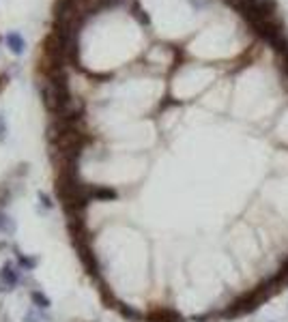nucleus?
<instances>
[{
	"instance_id": "f257e3e1",
	"label": "nucleus",
	"mask_w": 288,
	"mask_h": 322,
	"mask_svg": "<svg viewBox=\"0 0 288 322\" xmlns=\"http://www.w3.org/2000/svg\"><path fill=\"white\" fill-rule=\"evenodd\" d=\"M0 281H3V286L7 288V292H13L22 281V271L15 267L11 260H7V262H3V267H0Z\"/></svg>"
},
{
	"instance_id": "f03ea898",
	"label": "nucleus",
	"mask_w": 288,
	"mask_h": 322,
	"mask_svg": "<svg viewBox=\"0 0 288 322\" xmlns=\"http://www.w3.org/2000/svg\"><path fill=\"white\" fill-rule=\"evenodd\" d=\"M89 200L91 202H116L118 191L110 185H95L89 189Z\"/></svg>"
},
{
	"instance_id": "7ed1b4c3",
	"label": "nucleus",
	"mask_w": 288,
	"mask_h": 322,
	"mask_svg": "<svg viewBox=\"0 0 288 322\" xmlns=\"http://www.w3.org/2000/svg\"><path fill=\"white\" fill-rule=\"evenodd\" d=\"M13 252H15V260H18L20 269H24L26 273L35 271V269L39 267V256H28V254H22V252H20V247H13Z\"/></svg>"
},
{
	"instance_id": "20e7f679",
	"label": "nucleus",
	"mask_w": 288,
	"mask_h": 322,
	"mask_svg": "<svg viewBox=\"0 0 288 322\" xmlns=\"http://www.w3.org/2000/svg\"><path fill=\"white\" fill-rule=\"evenodd\" d=\"M30 303H33L37 309H43V311L52 307V299L45 292H41V290H30Z\"/></svg>"
},
{
	"instance_id": "39448f33",
	"label": "nucleus",
	"mask_w": 288,
	"mask_h": 322,
	"mask_svg": "<svg viewBox=\"0 0 288 322\" xmlns=\"http://www.w3.org/2000/svg\"><path fill=\"white\" fill-rule=\"evenodd\" d=\"M116 307H118V311H121V316H123V318H127V320H129V322H140V320L144 318V313H142L140 309H135V307H131V305L118 303Z\"/></svg>"
},
{
	"instance_id": "423d86ee",
	"label": "nucleus",
	"mask_w": 288,
	"mask_h": 322,
	"mask_svg": "<svg viewBox=\"0 0 288 322\" xmlns=\"http://www.w3.org/2000/svg\"><path fill=\"white\" fill-rule=\"evenodd\" d=\"M7 45L11 47L13 54H24V50H26V43H24V39L18 32H9V35H7Z\"/></svg>"
},
{
	"instance_id": "0eeeda50",
	"label": "nucleus",
	"mask_w": 288,
	"mask_h": 322,
	"mask_svg": "<svg viewBox=\"0 0 288 322\" xmlns=\"http://www.w3.org/2000/svg\"><path fill=\"white\" fill-rule=\"evenodd\" d=\"M15 228H18V225H15V221H13L5 211H0V234L13 236V234H15Z\"/></svg>"
},
{
	"instance_id": "6e6552de",
	"label": "nucleus",
	"mask_w": 288,
	"mask_h": 322,
	"mask_svg": "<svg viewBox=\"0 0 288 322\" xmlns=\"http://www.w3.org/2000/svg\"><path fill=\"white\" fill-rule=\"evenodd\" d=\"M24 322H50L52 318L50 316H45V311L43 309H37V307H30L26 313H24Z\"/></svg>"
},
{
	"instance_id": "1a4fd4ad",
	"label": "nucleus",
	"mask_w": 288,
	"mask_h": 322,
	"mask_svg": "<svg viewBox=\"0 0 288 322\" xmlns=\"http://www.w3.org/2000/svg\"><path fill=\"white\" fill-rule=\"evenodd\" d=\"M155 313L159 316V320H155V322H183V316L174 309H157Z\"/></svg>"
},
{
	"instance_id": "9d476101",
	"label": "nucleus",
	"mask_w": 288,
	"mask_h": 322,
	"mask_svg": "<svg viewBox=\"0 0 288 322\" xmlns=\"http://www.w3.org/2000/svg\"><path fill=\"white\" fill-rule=\"evenodd\" d=\"M37 198H39V202H41V206L45 208V211H52V208H54V202H52V198L47 196L45 191H39V193H37Z\"/></svg>"
},
{
	"instance_id": "9b49d317",
	"label": "nucleus",
	"mask_w": 288,
	"mask_h": 322,
	"mask_svg": "<svg viewBox=\"0 0 288 322\" xmlns=\"http://www.w3.org/2000/svg\"><path fill=\"white\" fill-rule=\"evenodd\" d=\"M133 15H135V20H138L140 24H149V22H151L149 15H147V11H144L140 5H133Z\"/></svg>"
},
{
	"instance_id": "f8f14e48",
	"label": "nucleus",
	"mask_w": 288,
	"mask_h": 322,
	"mask_svg": "<svg viewBox=\"0 0 288 322\" xmlns=\"http://www.w3.org/2000/svg\"><path fill=\"white\" fill-rule=\"evenodd\" d=\"M7 204H9V191H7V187L3 185V187H0V211H3Z\"/></svg>"
},
{
	"instance_id": "ddd939ff",
	"label": "nucleus",
	"mask_w": 288,
	"mask_h": 322,
	"mask_svg": "<svg viewBox=\"0 0 288 322\" xmlns=\"http://www.w3.org/2000/svg\"><path fill=\"white\" fill-rule=\"evenodd\" d=\"M282 56H284V58H282V62H284V69L288 71V50H286V52H284Z\"/></svg>"
},
{
	"instance_id": "4468645a",
	"label": "nucleus",
	"mask_w": 288,
	"mask_h": 322,
	"mask_svg": "<svg viewBox=\"0 0 288 322\" xmlns=\"http://www.w3.org/2000/svg\"><path fill=\"white\" fill-rule=\"evenodd\" d=\"M3 86H5V75L0 73V91H3Z\"/></svg>"
},
{
	"instance_id": "2eb2a0df",
	"label": "nucleus",
	"mask_w": 288,
	"mask_h": 322,
	"mask_svg": "<svg viewBox=\"0 0 288 322\" xmlns=\"http://www.w3.org/2000/svg\"><path fill=\"white\" fill-rule=\"evenodd\" d=\"M9 247V243H7V240H3V243H0V249H7Z\"/></svg>"
},
{
	"instance_id": "dca6fc26",
	"label": "nucleus",
	"mask_w": 288,
	"mask_h": 322,
	"mask_svg": "<svg viewBox=\"0 0 288 322\" xmlns=\"http://www.w3.org/2000/svg\"><path fill=\"white\" fill-rule=\"evenodd\" d=\"M5 292H7V288L3 286V281H0V294H5Z\"/></svg>"
}]
</instances>
